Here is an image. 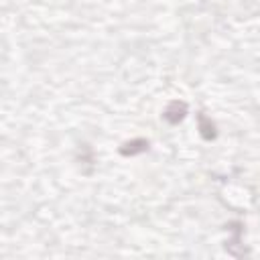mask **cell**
<instances>
[{
	"label": "cell",
	"instance_id": "cell-1",
	"mask_svg": "<svg viewBox=\"0 0 260 260\" xmlns=\"http://www.w3.org/2000/svg\"><path fill=\"white\" fill-rule=\"evenodd\" d=\"M165 120L169 124H179L185 116H187V104L185 102H179V100H173L167 108H165Z\"/></svg>",
	"mask_w": 260,
	"mask_h": 260
},
{
	"label": "cell",
	"instance_id": "cell-2",
	"mask_svg": "<svg viewBox=\"0 0 260 260\" xmlns=\"http://www.w3.org/2000/svg\"><path fill=\"white\" fill-rule=\"evenodd\" d=\"M144 150H148V140H144V138H134L120 146V154H124V156H134Z\"/></svg>",
	"mask_w": 260,
	"mask_h": 260
},
{
	"label": "cell",
	"instance_id": "cell-3",
	"mask_svg": "<svg viewBox=\"0 0 260 260\" xmlns=\"http://www.w3.org/2000/svg\"><path fill=\"white\" fill-rule=\"evenodd\" d=\"M197 122H199V132H201V136L205 138V140H213L215 138V124L211 122V118H207L205 114H199L197 116Z\"/></svg>",
	"mask_w": 260,
	"mask_h": 260
}]
</instances>
